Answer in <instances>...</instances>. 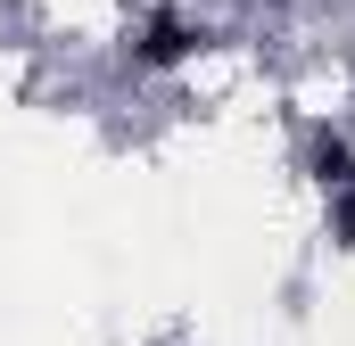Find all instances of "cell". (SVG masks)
Masks as SVG:
<instances>
[{"label": "cell", "mask_w": 355, "mask_h": 346, "mask_svg": "<svg viewBox=\"0 0 355 346\" xmlns=\"http://www.w3.org/2000/svg\"><path fill=\"white\" fill-rule=\"evenodd\" d=\"M297 165H306V181H314L322 198L355 190V132H347V124H306V140H297Z\"/></svg>", "instance_id": "7a4b0ae2"}, {"label": "cell", "mask_w": 355, "mask_h": 346, "mask_svg": "<svg viewBox=\"0 0 355 346\" xmlns=\"http://www.w3.org/2000/svg\"><path fill=\"white\" fill-rule=\"evenodd\" d=\"M322 223H331V248H355V190L322 198Z\"/></svg>", "instance_id": "3957f363"}, {"label": "cell", "mask_w": 355, "mask_h": 346, "mask_svg": "<svg viewBox=\"0 0 355 346\" xmlns=\"http://www.w3.org/2000/svg\"><path fill=\"white\" fill-rule=\"evenodd\" d=\"M207 42H215V25H207V17H190V8H174V0H157V8L124 33V75H132V83L174 75V66H190Z\"/></svg>", "instance_id": "6da1fadb"}, {"label": "cell", "mask_w": 355, "mask_h": 346, "mask_svg": "<svg viewBox=\"0 0 355 346\" xmlns=\"http://www.w3.org/2000/svg\"><path fill=\"white\" fill-rule=\"evenodd\" d=\"M232 8H289V0H232Z\"/></svg>", "instance_id": "277c9868"}]
</instances>
